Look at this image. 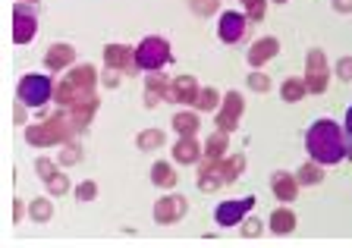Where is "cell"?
Listing matches in <instances>:
<instances>
[{
  "mask_svg": "<svg viewBox=\"0 0 352 248\" xmlns=\"http://www.w3.org/2000/svg\"><path fill=\"white\" fill-rule=\"evenodd\" d=\"M343 132H346V135H349V139H352V107L346 110V120H343Z\"/></svg>",
  "mask_w": 352,
  "mask_h": 248,
  "instance_id": "obj_43",
  "label": "cell"
},
{
  "mask_svg": "<svg viewBox=\"0 0 352 248\" xmlns=\"http://www.w3.org/2000/svg\"><path fill=\"white\" fill-rule=\"evenodd\" d=\"M19 3H22V0H19ZM25 3H35V0H25Z\"/></svg>",
  "mask_w": 352,
  "mask_h": 248,
  "instance_id": "obj_45",
  "label": "cell"
},
{
  "mask_svg": "<svg viewBox=\"0 0 352 248\" xmlns=\"http://www.w3.org/2000/svg\"><path fill=\"white\" fill-rule=\"evenodd\" d=\"M220 101H223V98H220V91L208 85V88H201V91H198V98H195V104H192V107L205 113V110H217Z\"/></svg>",
  "mask_w": 352,
  "mask_h": 248,
  "instance_id": "obj_28",
  "label": "cell"
},
{
  "mask_svg": "<svg viewBox=\"0 0 352 248\" xmlns=\"http://www.w3.org/2000/svg\"><path fill=\"white\" fill-rule=\"evenodd\" d=\"M76 63V47L73 44H51L47 47V54H44V66L51 69V73H63V69H69V66Z\"/></svg>",
  "mask_w": 352,
  "mask_h": 248,
  "instance_id": "obj_15",
  "label": "cell"
},
{
  "mask_svg": "<svg viewBox=\"0 0 352 248\" xmlns=\"http://www.w3.org/2000/svg\"><path fill=\"white\" fill-rule=\"evenodd\" d=\"M104 66H110V69H117V73H135L139 66H135V47H129V44H107L104 47Z\"/></svg>",
  "mask_w": 352,
  "mask_h": 248,
  "instance_id": "obj_13",
  "label": "cell"
},
{
  "mask_svg": "<svg viewBox=\"0 0 352 248\" xmlns=\"http://www.w3.org/2000/svg\"><path fill=\"white\" fill-rule=\"evenodd\" d=\"M249 16L245 13H236V10H227V13L217 16V38L223 44H239L242 38L249 35Z\"/></svg>",
  "mask_w": 352,
  "mask_h": 248,
  "instance_id": "obj_8",
  "label": "cell"
},
{
  "mask_svg": "<svg viewBox=\"0 0 352 248\" xmlns=\"http://www.w3.org/2000/svg\"><path fill=\"white\" fill-rule=\"evenodd\" d=\"M198 79L195 76H173L170 79V88H167V101L170 104H195V98H198Z\"/></svg>",
  "mask_w": 352,
  "mask_h": 248,
  "instance_id": "obj_14",
  "label": "cell"
},
{
  "mask_svg": "<svg viewBox=\"0 0 352 248\" xmlns=\"http://www.w3.org/2000/svg\"><path fill=\"white\" fill-rule=\"evenodd\" d=\"M60 113H63L66 123L73 126V132L79 135V132H85V129H88V123L95 120V113H98V95L82 98V101L69 104V107H60Z\"/></svg>",
  "mask_w": 352,
  "mask_h": 248,
  "instance_id": "obj_10",
  "label": "cell"
},
{
  "mask_svg": "<svg viewBox=\"0 0 352 248\" xmlns=\"http://www.w3.org/2000/svg\"><path fill=\"white\" fill-rule=\"evenodd\" d=\"M173 157L176 164H198L205 157V145L195 139V135H186V139H176L173 145Z\"/></svg>",
  "mask_w": 352,
  "mask_h": 248,
  "instance_id": "obj_19",
  "label": "cell"
},
{
  "mask_svg": "<svg viewBox=\"0 0 352 248\" xmlns=\"http://www.w3.org/2000/svg\"><path fill=\"white\" fill-rule=\"evenodd\" d=\"M76 139L73 126L66 123L63 113H54L51 120H41V123H29L25 126V142L35 148H51V145H63V142Z\"/></svg>",
  "mask_w": 352,
  "mask_h": 248,
  "instance_id": "obj_3",
  "label": "cell"
},
{
  "mask_svg": "<svg viewBox=\"0 0 352 248\" xmlns=\"http://www.w3.org/2000/svg\"><path fill=\"white\" fill-rule=\"evenodd\" d=\"M296 179H299V185H318L324 179V167L318 161H308L296 170Z\"/></svg>",
  "mask_w": 352,
  "mask_h": 248,
  "instance_id": "obj_27",
  "label": "cell"
},
{
  "mask_svg": "<svg viewBox=\"0 0 352 248\" xmlns=\"http://www.w3.org/2000/svg\"><path fill=\"white\" fill-rule=\"evenodd\" d=\"M333 10L337 13H352V0H333Z\"/></svg>",
  "mask_w": 352,
  "mask_h": 248,
  "instance_id": "obj_41",
  "label": "cell"
},
{
  "mask_svg": "<svg viewBox=\"0 0 352 248\" xmlns=\"http://www.w3.org/2000/svg\"><path fill=\"white\" fill-rule=\"evenodd\" d=\"M54 88H57V82H54L51 76L25 73L19 79V85H16V98H19V104H25V107L41 110L47 101H54Z\"/></svg>",
  "mask_w": 352,
  "mask_h": 248,
  "instance_id": "obj_4",
  "label": "cell"
},
{
  "mask_svg": "<svg viewBox=\"0 0 352 248\" xmlns=\"http://www.w3.org/2000/svg\"><path fill=\"white\" fill-rule=\"evenodd\" d=\"M101 85L104 88H117L120 85V73H117V69H110V66H107V69L101 73Z\"/></svg>",
  "mask_w": 352,
  "mask_h": 248,
  "instance_id": "obj_40",
  "label": "cell"
},
{
  "mask_svg": "<svg viewBox=\"0 0 352 248\" xmlns=\"http://www.w3.org/2000/svg\"><path fill=\"white\" fill-rule=\"evenodd\" d=\"M239 3H242V13L249 16V22H261L264 19L267 0H239Z\"/></svg>",
  "mask_w": 352,
  "mask_h": 248,
  "instance_id": "obj_32",
  "label": "cell"
},
{
  "mask_svg": "<svg viewBox=\"0 0 352 248\" xmlns=\"http://www.w3.org/2000/svg\"><path fill=\"white\" fill-rule=\"evenodd\" d=\"M95 195H98V185L88 179V183H82V185H76V201H95Z\"/></svg>",
  "mask_w": 352,
  "mask_h": 248,
  "instance_id": "obj_37",
  "label": "cell"
},
{
  "mask_svg": "<svg viewBox=\"0 0 352 248\" xmlns=\"http://www.w3.org/2000/svg\"><path fill=\"white\" fill-rule=\"evenodd\" d=\"M242 110H245V101H242L239 91H227V98L220 101L217 107V120H214V126H217L220 132H236L239 129V120H242Z\"/></svg>",
  "mask_w": 352,
  "mask_h": 248,
  "instance_id": "obj_9",
  "label": "cell"
},
{
  "mask_svg": "<svg viewBox=\"0 0 352 248\" xmlns=\"http://www.w3.org/2000/svg\"><path fill=\"white\" fill-rule=\"evenodd\" d=\"M170 60H173V51L161 35H148L135 44V66L142 73H161Z\"/></svg>",
  "mask_w": 352,
  "mask_h": 248,
  "instance_id": "obj_5",
  "label": "cell"
},
{
  "mask_svg": "<svg viewBox=\"0 0 352 248\" xmlns=\"http://www.w3.org/2000/svg\"><path fill=\"white\" fill-rule=\"evenodd\" d=\"M271 192H274L277 201H296V195H299V179H296V173L274 170L271 173Z\"/></svg>",
  "mask_w": 352,
  "mask_h": 248,
  "instance_id": "obj_16",
  "label": "cell"
},
{
  "mask_svg": "<svg viewBox=\"0 0 352 248\" xmlns=\"http://www.w3.org/2000/svg\"><path fill=\"white\" fill-rule=\"evenodd\" d=\"M245 170V157L242 154H227V157H220V161H205L201 170H198V192H217L220 185H230L236 183Z\"/></svg>",
  "mask_w": 352,
  "mask_h": 248,
  "instance_id": "obj_2",
  "label": "cell"
},
{
  "mask_svg": "<svg viewBox=\"0 0 352 248\" xmlns=\"http://www.w3.org/2000/svg\"><path fill=\"white\" fill-rule=\"evenodd\" d=\"M82 98H91V95L79 91V88H76L69 79H60V82H57V88H54V104H57V107H69V104L82 101Z\"/></svg>",
  "mask_w": 352,
  "mask_h": 248,
  "instance_id": "obj_23",
  "label": "cell"
},
{
  "mask_svg": "<svg viewBox=\"0 0 352 248\" xmlns=\"http://www.w3.org/2000/svg\"><path fill=\"white\" fill-rule=\"evenodd\" d=\"M135 145H139V151H157V148L164 145V132L161 129H145L135 135Z\"/></svg>",
  "mask_w": 352,
  "mask_h": 248,
  "instance_id": "obj_30",
  "label": "cell"
},
{
  "mask_svg": "<svg viewBox=\"0 0 352 248\" xmlns=\"http://www.w3.org/2000/svg\"><path fill=\"white\" fill-rule=\"evenodd\" d=\"M173 129L179 139H186V135H198V129H201V117H198V110H179L173 117Z\"/></svg>",
  "mask_w": 352,
  "mask_h": 248,
  "instance_id": "obj_21",
  "label": "cell"
},
{
  "mask_svg": "<svg viewBox=\"0 0 352 248\" xmlns=\"http://www.w3.org/2000/svg\"><path fill=\"white\" fill-rule=\"evenodd\" d=\"M29 217L35 220V223H47V220L54 217L51 198H35V201H29Z\"/></svg>",
  "mask_w": 352,
  "mask_h": 248,
  "instance_id": "obj_29",
  "label": "cell"
},
{
  "mask_svg": "<svg viewBox=\"0 0 352 248\" xmlns=\"http://www.w3.org/2000/svg\"><path fill=\"white\" fill-rule=\"evenodd\" d=\"M189 7L195 16H211L220 10V0H189Z\"/></svg>",
  "mask_w": 352,
  "mask_h": 248,
  "instance_id": "obj_35",
  "label": "cell"
},
{
  "mask_svg": "<svg viewBox=\"0 0 352 248\" xmlns=\"http://www.w3.org/2000/svg\"><path fill=\"white\" fill-rule=\"evenodd\" d=\"M35 170H38V176H41V183H44V179H51L54 173H60V167H57L54 161H47V157H38V161H35Z\"/></svg>",
  "mask_w": 352,
  "mask_h": 248,
  "instance_id": "obj_36",
  "label": "cell"
},
{
  "mask_svg": "<svg viewBox=\"0 0 352 248\" xmlns=\"http://www.w3.org/2000/svg\"><path fill=\"white\" fill-rule=\"evenodd\" d=\"M305 88H308V95H324L330 85V63H327V54L324 51H308L305 57Z\"/></svg>",
  "mask_w": 352,
  "mask_h": 248,
  "instance_id": "obj_6",
  "label": "cell"
},
{
  "mask_svg": "<svg viewBox=\"0 0 352 248\" xmlns=\"http://www.w3.org/2000/svg\"><path fill=\"white\" fill-rule=\"evenodd\" d=\"M66 79L73 82L79 91H85V95H95L98 82H101V73H98L91 63H79V66H69V73H66Z\"/></svg>",
  "mask_w": 352,
  "mask_h": 248,
  "instance_id": "obj_17",
  "label": "cell"
},
{
  "mask_svg": "<svg viewBox=\"0 0 352 248\" xmlns=\"http://www.w3.org/2000/svg\"><path fill=\"white\" fill-rule=\"evenodd\" d=\"M151 183L157 185V189H176V183H179V176H176V167L170 161H157L151 167Z\"/></svg>",
  "mask_w": 352,
  "mask_h": 248,
  "instance_id": "obj_22",
  "label": "cell"
},
{
  "mask_svg": "<svg viewBox=\"0 0 352 248\" xmlns=\"http://www.w3.org/2000/svg\"><path fill=\"white\" fill-rule=\"evenodd\" d=\"M230 151V135L227 132H214V135H208L205 139V161H220V157H227Z\"/></svg>",
  "mask_w": 352,
  "mask_h": 248,
  "instance_id": "obj_25",
  "label": "cell"
},
{
  "mask_svg": "<svg viewBox=\"0 0 352 248\" xmlns=\"http://www.w3.org/2000/svg\"><path fill=\"white\" fill-rule=\"evenodd\" d=\"M258 198L255 195H242V198H233V201H220L214 207V220H217V227H236L242 220L249 217V211L255 207Z\"/></svg>",
  "mask_w": 352,
  "mask_h": 248,
  "instance_id": "obj_7",
  "label": "cell"
},
{
  "mask_svg": "<svg viewBox=\"0 0 352 248\" xmlns=\"http://www.w3.org/2000/svg\"><path fill=\"white\" fill-rule=\"evenodd\" d=\"M245 85H249L252 91H261V95L264 91H271V79H267L264 73H258V69H252V73L245 76Z\"/></svg>",
  "mask_w": 352,
  "mask_h": 248,
  "instance_id": "obj_34",
  "label": "cell"
},
{
  "mask_svg": "<svg viewBox=\"0 0 352 248\" xmlns=\"http://www.w3.org/2000/svg\"><path fill=\"white\" fill-rule=\"evenodd\" d=\"M296 229V211L293 207H274L271 214V233L274 236H286Z\"/></svg>",
  "mask_w": 352,
  "mask_h": 248,
  "instance_id": "obj_24",
  "label": "cell"
},
{
  "mask_svg": "<svg viewBox=\"0 0 352 248\" xmlns=\"http://www.w3.org/2000/svg\"><path fill=\"white\" fill-rule=\"evenodd\" d=\"M280 54V41L277 38H258V41H252V47H249V54H245V60H249V66L252 69H258V66H264L267 60H274Z\"/></svg>",
  "mask_w": 352,
  "mask_h": 248,
  "instance_id": "obj_18",
  "label": "cell"
},
{
  "mask_svg": "<svg viewBox=\"0 0 352 248\" xmlns=\"http://www.w3.org/2000/svg\"><path fill=\"white\" fill-rule=\"evenodd\" d=\"M305 151L321 167H337L346 161V132L333 120H315L305 132Z\"/></svg>",
  "mask_w": 352,
  "mask_h": 248,
  "instance_id": "obj_1",
  "label": "cell"
},
{
  "mask_svg": "<svg viewBox=\"0 0 352 248\" xmlns=\"http://www.w3.org/2000/svg\"><path fill=\"white\" fill-rule=\"evenodd\" d=\"M337 76H340L343 82H352V57H343V60H340V63H337Z\"/></svg>",
  "mask_w": 352,
  "mask_h": 248,
  "instance_id": "obj_39",
  "label": "cell"
},
{
  "mask_svg": "<svg viewBox=\"0 0 352 248\" xmlns=\"http://www.w3.org/2000/svg\"><path fill=\"white\" fill-rule=\"evenodd\" d=\"M186 211H189V201L183 195H164L154 201V220L161 223V227H170L176 220H183Z\"/></svg>",
  "mask_w": 352,
  "mask_h": 248,
  "instance_id": "obj_11",
  "label": "cell"
},
{
  "mask_svg": "<svg viewBox=\"0 0 352 248\" xmlns=\"http://www.w3.org/2000/svg\"><path fill=\"white\" fill-rule=\"evenodd\" d=\"M57 164H63V167H73V164H82V145H79V139L63 142V151H60Z\"/></svg>",
  "mask_w": 352,
  "mask_h": 248,
  "instance_id": "obj_31",
  "label": "cell"
},
{
  "mask_svg": "<svg viewBox=\"0 0 352 248\" xmlns=\"http://www.w3.org/2000/svg\"><path fill=\"white\" fill-rule=\"evenodd\" d=\"M38 35V19L25 3H16L13 7V41L16 44H32Z\"/></svg>",
  "mask_w": 352,
  "mask_h": 248,
  "instance_id": "obj_12",
  "label": "cell"
},
{
  "mask_svg": "<svg viewBox=\"0 0 352 248\" xmlns=\"http://www.w3.org/2000/svg\"><path fill=\"white\" fill-rule=\"evenodd\" d=\"M44 189L51 192L54 198H57V195H66V192H69V176H63V173H54L51 179H44Z\"/></svg>",
  "mask_w": 352,
  "mask_h": 248,
  "instance_id": "obj_33",
  "label": "cell"
},
{
  "mask_svg": "<svg viewBox=\"0 0 352 248\" xmlns=\"http://www.w3.org/2000/svg\"><path fill=\"white\" fill-rule=\"evenodd\" d=\"M167 88H170L167 76L148 73L145 76V107H157L161 101H167Z\"/></svg>",
  "mask_w": 352,
  "mask_h": 248,
  "instance_id": "obj_20",
  "label": "cell"
},
{
  "mask_svg": "<svg viewBox=\"0 0 352 248\" xmlns=\"http://www.w3.org/2000/svg\"><path fill=\"white\" fill-rule=\"evenodd\" d=\"M305 95H308L305 79H299V76H293V79H286L283 85H280V98H283L286 104H299Z\"/></svg>",
  "mask_w": 352,
  "mask_h": 248,
  "instance_id": "obj_26",
  "label": "cell"
},
{
  "mask_svg": "<svg viewBox=\"0 0 352 248\" xmlns=\"http://www.w3.org/2000/svg\"><path fill=\"white\" fill-rule=\"evenodd\" d=\"M19 220H22V201L13 198V223H19Z\"/></svg>",
  "mask_w": 352,
  "mask_h": 248,
  "instance_id": "obj_42",
  "label": "cell"
},
{
  "mask_svg": "<svg viewBox=\"0 0 352 248\" xmlns=\"http://www.w3.org/2000/svg\"><path fill=\"white\" fill-rule=\"evenodd\" d=\"M274 3H286V0H274Z\"/></svg>",
  "mask_w": 352,
  "mask_h": 248,
  "instance_id": "obj_44",
  "label": "cell"
},
{
  "mask_svg": "<svg viewBox=\"0 0 352 248\" xmlns=\"http://www.w3.org/2000/svg\"><path fill=\"white\" fill-rule=\"evenodd\" d=\"M239 233L245 236V239H249V236H252V239H255V236L261 233V223H258L255 217H245V220H242V227H239Z\"/></svg>",
  "mask_w": 352,
  "mask_h": 248,
  "instance_id": "obj_38",
  "label": "cell"
}]
</instances>
